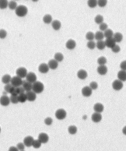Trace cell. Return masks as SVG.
<instances>
[{
    "label": "cell",
    "mask_w": 126,
    "mask_h": 151,
    "mask_svg": "<svg viewBox=\"0 0 126 151\" xmlns=\"http://www.w3.org/2000/svg\"><path fill=\"white\" fill-rule=\"evenodd\" d=\"M15 13H16V14H17V17H23L27 14L28 10H27V6H23V5H20V6H17V9L15 10Z\"/></svg>",
    "instance_id": "1"
},
{
    "label": "cell",
    "mask_w": 126,
    "mask_h": 151,
    "mask_svg": "<svg viewBox=\"0 0 126 151\" xmlns=\"http://www.w3.org/2000/svg\"><path fill=\"white\" fill-rule=\"evenodd\" d=\"M44 89V84L40 81H36L32 84V91L34 92L36 94L42 93Z\"/></svg>",
    "instance_id": "2"
},
{
    "label": "cell",
    "mask_w": 126,
    "mask_h": 151,
    "mask_svg": "<svg viewBox=\"0 0 126 151\" xmlns=\"http://www.w3.org/2000/svg\"><path fill=\"white\" fill-rule=\"evenodd\" d=\"M10 84L14 87L20 86L23 84V79L21 78L18 77L17 76H15L12 77L11 81H10Z\"/></svg>",
    "instance_id": "3"
},
{
    "label": "cell",
    "mask_w": 126,
    "mask_h": 151,
    "mask_svg": "<svg viewBox=\"0 0 126 151\" xmlns=\"http://www.w3.org/2000/svg\"><path fill=\"white\" fill-rule=\"evenodd\" d=\"M16 73H17V76L21 79L24 78L27 76V70L26 68L24 67H20V68H18L16 71Z\"/></svg>",
    "instance_id": "4"
},
{
    "label": "cell",
    "mask_w": 126,
    "mask_h": 151,
    "mask_svg": "<svg viewBox=\"0 0 126 151\" xmlns=\"http://www.w3.org/2000/svg\"><path fill=\"white\" fill-rule=\"evenodd\" d=\"M67 113L64 109H58L55 112V117L58 120H63L66 118Z\"/></svg>",
    "instance_id": "5"
},
{
    "label": "cell",
    "mask_w": 126,
    "mask_h": 151,
    "mask_svg": "<svg viewBox=\"0 0 126 151\" xmlns=\"http://www.w3.org/2000/svg\"><path fill=\"white\" fill-rule=\"evenodd\" d=\"M26 81L30 83H34L37 81V76L34 73H27V75L26 76Z\"/></svg>",
    "instance_id": "6"
},
{
    "label": "cell",
    "mask_w": 126,
    "mask_h": 151,
    "mask_svg": "<svg viewBox=\"0 0 126 151\" xmlns=\"http://www.w3.org/2000/svg\"><path fill=\"white\" fill-rule=\"evenodd\" d=\"M39 141H40L41 143L44 144V143H47V142H48L49 140V136H48V134H46L44 132H42V133H40L38 136V139H37Z\"/></svg>",
    "instance_id": "7"
},
{
    "label": "cell",
    "mask_w": 126,
    "mask_h": 151,
    "mask_svg": "<svg viewBox=\"0 0 126 151\" xmlns=\"http://www.w3.org/2000/svg\"><path fill=\"white\" fill-rule=\"evenodd\" d=\"M10 104V97H7L6 95H3L1 97H0V105L2 106L6 107Z\"/></svg>",
    "instance_id": "8"
},
{
    "label": "cell",
    "mask_w": 126,
    "mask_h": 151,
    "mask_svg": "<svg viewBox=\"0 0 126 151\" xmlns=\"http://www.w3.org/2000/svg\"><path fill=\"white\" fill-rule=\"evenodd\" d=\"M34 139L30 136H26L23 139V143L24 144L25 146H27V147H30V146H32V144H33V142H34Z\"/></svg>",
    "instance_id": "9"
},
{
    "label": "cell",
    "mask_w": 126,
    "mask_h": 151,
    "mask_svg": "<svg viewBox=\"0 0 126 151\" xmlns=\"http://www.w3.org/2000/svg\"><path fill=\"white\" fill-rule=\"evenodd\" d=\"M112 87L115 90H120L123 87V83L121 81L118 80V79H116V80H114L112 83Z\"/></svg>",
    "instance_id": "10"
},
{
    "label": "cell",
    "mask_w": 126,
    "mask_h": 151,
    "mask_svg": "<svg viewBox=\"0 0 126 151\" xmlns=\"http://www.w3.org/2000/svg\"><path fill=\"white\" fill-rule=\"evenodd\" d=\"M26 96H27V100L28 101H34L37 98V95L34 92H33L32 90L29 91V92H26Z\"/></svg>",
    "instance_id": "11"
},
{
    "label": "cell",
    "mask_w": 126,
    "mask_h": 151,
    "mask_svg": "<svg viewBox=\"0 0 126 151\" xmlns=\"http://www.w3.org/2000/svg\"><path fill=\"white\" fill-rule=\"evenodd\" d=\"M105 43V46L107 47H110V48H112V47L116 44V42L114 40L113 37H111V38H107L106 41H104Z\"/></svg>",
    "instance_id": "12"
},
{
    "label": "cell",
    "mask_w": 126,
    "mask_h": 151,
    "mask_svg": "<svg viewBox=\"0 0 126 151\" xmlns=\"http://www.w3.org/2000/svg\"><path fill=\"white\" fill-rule=\"evenodd\" d=\"M82 94L84 97H90L92 94V90L90 88V86H86L82 89Z\"/></svg>",
    "instance_id": "13"
},
{
    "label": "cell",
    "mask_w": 126,
    "mask_h": 151,
    "mask_svg": "<svg viewBox=\"0 0 126 151\" xmlns=\"http://www.w3.org/2000/svg\"><path fill=\"white\" fill-rule=\"evenodd\" d=\"M91 118H92V121L95 123H97V122H100L101 120H102V115H100V113H97V112H94L92 116H91Z\"/></svg>",
    "instance_id": "14"
},
{
    "label": "cell",
    "mask_w": 126,
    "mask_h": 151,
    "mask_svg": "<svg viewBox=\"0 0 126 151\" xmlns=\"http://www.w3.org/2000/svg\"><path fill=\"white\" fill-rule=\"evenodd\" d=\"M38 70L39 72L41 73H47L49 71V68L48 66V64L46 63H42L38 67Z\"/></svg>",
    "instance_id": "15"
},
{
    "label": "cell",
    "mask_w": 126,
    "mask_h": 151,
    "mask_svg": "<svg viewBox=\"0 0 126 151\" xmlns=\"http://www.w3.org/2000/svg\"><path fill=\"white\" fill-rule=\"evenodd\" d=\"M48 66L49 69L54 70V69H56L58 68V62H56L54 59L49 60V62H48Z\"/></svg>",
    "instance_id": "16"
},
{
    "label": "cell",
    "mask_w": 126,
    "mask_h": 151,
    "mask_svg": "<svg viewBox=\"0 0 126 151\" xmlns=\"http://www.w3.org/2000/svg\"><path fill=\"white\" fill-rule=\"evenodd\" d=\"M104 105L102 104H100V103H97V104H95L93 106L94 112H97V113H101L104 111Z\"/></svg>",
    "instance_id": "17"
},
{
    "label": "cell",
    "mask_w": 126,
    "mask_h": 151,
    "mask_svg": "<svg viewBox=\"0 0 126 151\" xmlns=\"http://www.w3.org/2000/svg\"><path fill=\"white\" fill-rule=\"evenodd\" d=\"M23 88L24 89V91L26 92H29L32 90V83H30L26 80L23 81Z\"/></svg>",
    "instance_id": "18"
},
{
    "label": "cell",
    "mask_w": 126,
    "mask_h": 151,
    "mask_svg": "<svg viewBox=\"0 0 126 151\" xmlns=\"http://www.w3.org/2000/svg\"><path fill=\"white\" fill-rule=\"evenodd\" d=\"M66 47H67L68 49H69V50H73V49H74L75 47H76V41H74V40L70 39V40H69V41L66 42Z\"/></svg>",
    "instance_id": "19"
},
{
    "label": "cell",
    "mask_w": 126,
    "mask_h": 151,
    "mask_svg": "<svg viewBox=\"0 0 126 151\" xmlns=\"http://www.w3.org/2000/svg\"><path fill=\"white\" fill-rule=\"evenodd\" d=\"M97 73L101 76L106 75L107 73V67L106 66H99L97 68Z\"/></svg>",
    "instance_id": "20"
},
{
    "label": "cell",
    "mask_w": 126,
    "mask_h": 151,
    "mask_svg": "<svg viewBox=\"0 0 126 151\" xmlns=\"http://www.w3.org/2000/svg\"><path fill=\"white\" fill-rule=\"evenodd\" d=\"M87 76H88L87 73H86V71L84 70V69L79 70L78 73H77V76H78L79 79H85L86 77H87Z\"/></svg>",
    "instance_id": "21"
},
{
    "label": "cell",
    "mask_w": 126,
    "mask_h": 151,
    "mask_svg": "<svg viewBox=\"0 0 126 151\" xmlns=\"http://www.w3.org/2000/svg\"><path fill=\"white\" fill-rule=\"evenodd\" d=\"M117 79L120 81H121L122 83L124 82L126 80V73L125 71H119L118 73H117Z\"/></svg>",
    "instance_id": "22"
},
{
    "label": "cell",
    "mask_w": 126,
    "mask_h": 151,
    "mask_svg": "<svg viewBox=\"0 0 126 151\" xmlns=\"http://www.w3.org/2000/svg\"><path fill=\"white\" fill-rule=\"evenodd\" d=\"M11 79H12V77H11L10 75L6 74V75H4V76L2 77V82H3L5 85L10 84V81H11Z\"/></svg>",
    "instance_id": "23"
},
{
    "label": "cell",
    "mask_w": 126,
    "mask_h": 151,
    "mask_svg": "<svg viewBox=\"0 0 126 151\" xmlns=\"http://www.w3.org/2000/svg\"><path fill=\"white\" fill-rule=\"evenodd\" d=\"M113 38H114V40L115 41L116 43H117V42L118 43V42H121V41H122L123 36H122V34H121V33L117 32V33L114 34V35H113Z\"/></svg>",
    "instance_id": "24"
},
{
    "label": "cell",
    "mask_w": 126,
    "mask_h": 151,
    "mask_svg": "<svg viewBox=\"0 0 126 151\" xmlns=\"http://www.w3.org/2000/svg\"><path fill=\"white\" fill-rule=\"evenodd\" d=\"M51 26H52V27H53L54 30H58L61 28V22L60 21H58V20H54V21L51 22Z\"/></svg>",
    "instance_id": "25"
},
{
    "label": "cell",
    "mask_w": 126,
    "mask_h": 151,
    "mask_svg": "<svg viewBox=\"0 0 126 151\" xmlns=\"http://www.w3.org/2000/svg\"><path fill=\"white\" fill-rule=\"evenodd\" d=\"M104 33L101 32V31H97L96 34H94V38L97 40V41H103L104 39Z\"/></svg>",
    "instance_id": "26"
},
{
    "label": "cell",
    "mask_w": 126,
    "mask_h": 151,
    "mask_svg": "<svg viewBox=\"0 0 126 151\" xmlns=\"http://www.w3.org/2000/svg\"><path fill=\"white\" fill-rule=\"evenodd\" d=\"M10 100V103H13V104H17V103L19 102V100H18V95L16 93H12Z\"/></svg>",
    "instance_id": "27"
},
{
    "label": "cell",
    "mask_w": 126,
    "mask_h": 151,
    "mask_svg": "<svg viewBox=\"0 0 126 151\" xmlns=\"http://www.w3.org/2000/svg\"><path fill=\"white\" fill-rule=\"evenodd\" d=\"M113 35H114V32H113V30H111V29H107L104 33V37H105L106 38L113 37Z\"/></svg>",
    "instance_id": "28"
},
{
    "label": "cell",
    "mask_w": 126,
    "mask_h": 151,
    "mask_svg": "<svg viewBox=\"0 0 126 151\" xmlns=\"http://www.w3.org/2000/svg\"><path fill=\"white\" fill-rule=\"evenodd\" d=\"M43 21L44 23H47V24H49V23H51L52 20V17L49 14H47L45 15L44 17H43Z\"/></svg>",
    "instance_id": "29"
},
{
    "label": "cell",
    "mask_w": 126,
    "mask_h": 151,
    "mask_svg": "<svg viewBox=\"0 0 126 151\" xmlns=\"http://www.w3.org/2000/svg\"><path fill=\"white\" fill-rule=\"evenodd\" d=\"M107 62V59L104 56L99 57L98 59H97V63H98L100 66H105Z\"/></svg>",
    "instance_id": "30"
},
{
    "label": "cell",
    "mask_w": 126,
    "mask_h": 151,
    "mask_svg": "<svg viewBox=\"0 0 126 151\" xmlns=\"http://www.w3.org/2000/svg\"><path fill=\"white\" fill-rule=\"evenodd\" d=\"M96 47L99 50H104L106 46H105V43L104 41H99L96 43Z\"/></svg>",
    "instance_id": "31"
},
{
    "label": "cell",
    "mask_w": 126,
    "mask_h": 151,
    "mask_svg": "<svg viewBox=\"0 0 126 151\" xmlns=\"http://www.w3.org/2000/svg\"><path fill=\"white\" fill-rule=\"evenodd\" d=\"M54 60H55L56 62H61L63 59H64V56H63V55L61 53H56L55 55H54Z\"/></svg>",
    "instance_id": "32"
},
{
    "label": "cell",
    "mask_w": 126,
    "mask_h": 151,
    "mask_svg": "<svg viewBox=\"0 0 126 151\" xmlns=\"http://www.w3.org/2000/svg\"><path fill=\"white\" fill-rule=\"evenodd\" d=\"M8 7L12 10H15L17 7V3L16 1H10V2H9V3H8Z\"/></svg>",
    "instance_id": "33"
},
{
    "label": "cell",
    "mask_w": 126,
    "mask_h": 151,
    "mask_svg": "<svg viewBox=\"0 0 126 151\" xmlns=\"http://www.w3.org/2000/svg\"><path fill=\"white\" fill-rule=\"evenodd\" d=\"M18 100L19 102L20 103H24L26 102L27 100V96H26V93H21V94H19L18 95Z\"/></svg>",
    "instance_id": "34"
},
{
    "label": "cell",
    "mask_w": 126,
    "mask_h": 151,
    "mask_svg": "<svg viewBox=\"0 0 126 151\" xmlns=\"http://www.w3.org/2000/svg\"><path fill=\"white\" fill-rule=\"evenodd\" d=\"M68 131L71 135H75L77 132V127L75 125H70L68 129Z\"/></svg>",
    "instance_id": "35"
},
{
    "label": "cell",
    "mask_w": 126,
    "mask_h": 151,
    "mask_svg": "<svg viewBox=\"0 0 126 151\" xmlns=\"http://www.w3.org/2000/svg\"><path fill=\"white\" fill-rule=\"evenodd\" d=\"M87 5L90 8H95L97 6V0H89L87 1Z\"/></svg>",
    "instance_id": "36"
},
{
    "label": "cell",
    "mask_w": 126,
    "mask_h": 151,
    "mask_svg": "<svg viewBox=\"0 0 126 151\" xmlns=\"http://www.w3.org/2000/svg\"><path fill=\"white\" fill-rule=\"evenodd\" d=\"M95 22L97 24H101L102 23H104V17L101 15H97L95 17Z\"/></svg>",
    "instance_id": "37"
},
{
    "label": "cell",
    "mask_w": 126,
    "mask_h": 151,
    "mask_svg": "<svg viewBox=\"0 0 126 151\" xmlns=\"http://www.w3.org/2000/svg\"><path fill=\"white\" fill-rule=\"evenodd\" d=\"M41 142L39 141L38 139H34V142H33V144H32V146L35 149H39L41 146Z\"/></svg>",
    "instance_id": "38"
},
{
    "label": "cell",
    "mask_w": 126,
    "mask_h": 151,
    "mask_svg": "<svg viewBox=\"0 0 126 151\" xmlns=\"http://www.w3.org/2000/svg\"><path fill=\"white\" fill-rule=\"evenodd\" d=\"M86 38L89 41H93L94 39V34L93 32H91V31H89V32H87L86 34Z\"/></svg>",
    "instance_id": "39"
},
{
    "label": "cell",
    "mask_w": 126,
    "mask_h": 151,
    "mask_svg": "<svg viewBox=\"0 0 126 151\" xmlns=\"http://www.w3.org/2000/svg\"><path fill=\"white\" fill-rule=\"evenodd\" d=\"M8 3H9V2L6 1V0H0V9H6L8 6Z\"/></svg>",
    "instance_id": "40"
},
{
    "label": "cell",
    "mask_w": 126,
    "mask_h": 151,
    "mask_svg": "<svg viewBox=\"0 0 126 151\" xmlns=\"http://www.w3.org/2000/svg\"><path fill=\"white\" fill-rule=\"evenodd\" d=\"M15 93H17V95L21 94L24 93V89L23 88V86H18V87H16L15 88Z\"/></svg>",
    "instance_id": "41"
},
{
    "label": "cell",
    "mask_w": 126,
    "mask_h": 151,
    "mask_svg": "<svg viewBox=\"0 0 126 151\" xmlns=\"http://www.w3.org/2000/svg\"><path fill=\"white\" fill-rule=\"evenodd\" d=\"M87 47L88 48H90V49H91V50H93V49H94L96 47V43L94 42L93 41H88V43H87Z\"/></svg>",
    "instance_id": "42"
},
{
    "label": "cell",
    "mask_w": 126,
    "mask_h": 151,
    "mask_svg": "<svg viewBox=\"0 0 126 151\" xmlns=\"http://www.w3.org/2000/svg\"><path fill=\"white\" fill-rule=\"evenodd\" d=\"M90 88L93 90H97V87H98V84H97V82H95V81H93V82H91L90 83Z\"/></svg>",
    "instance_id": "43"
},
{
    "label": "cell",
    "mask_w": 126,
    "mask_h": 151,
    "mask_svg": "<svg viewBox=\"0 0 126 151\" xmlns=\"http://www.w3.org/2000/svg\"><path fill=\"white\" fill-rule=\"evenodd\" d=\"M107 27H108V26H107V23H102L101 24H100V30L101 32H102V31H105L107 29H108Z\"/></svg>",
    "instance_id": "44"
},
{
    "label": "cell",
    "mask_w": 126,
    "mask_h": 151,
    "mask_svg": "<svg viewBox=\"0 0 126 151\" xmlns=\"http://www.w3.org/2000/svg\"><path fill=\"white\" fill-rule=\"evenodd\" d=\"M6 36H7L6 30H5L4 29L0 30V38H1V39H4V38H6Z\"/></svg>",
    "instance_id": "45"
},
{
    "label": "cell",
    "mask_w": 126,
    "mask_h": 151,
    "mask_svg": "<svg viewBox=\"0 0 126 151\" xmlns=\"http://www.w3.org/2000/svg\"><path fill=\"white\" fill-rule=\"evenodd\" d=\"M52 122H53V119L50 117H48L44 119V123L47 125H51L52 124Z\"/></svg>",
    "instance_id": "46"
},
{
    "label": "cell",
    "mask_w": 126,
    "mask_h": 151,
    "mask_svg": "<svg viewBox=\"0 0 126 151\" xmlns=\"http://www.w3.org/2000/svg\"><path fill=\"white\" fill-rule=\"evenodd\" d=\"M107 0H99V1H97V5H99V6L100 7H104L107 5Z\"/></svg>",
    "instance_id": "47"
},
{
    "label": "cell",
    "mask_w": 126,
    "mask_h": 151,
    "mask_svg": "<svg viewBox=\"0 0 126 151\" xmlns=\"http://www.w3.org/2000/svg\"><path fill=\"white\" fill-rule=\"evenodd\" d=\"M111 49H112V52H114V53H118V52L121 51V47H120V46H118L117 44H115Z\"/></svg>",
    "instance_id": "48"
},
{
    "label": "cell",
    "mask_w": 126,
    "mask_h": 151,
    "mask_svg": "<svg viewBox=\"0 0 126 151\" xmlns=\"http://www.w3.org/2000/svg\"><path fill=\"white\" fill-rule=\"evenodd\" d=\"M16 147L18 149V150L21 151V150H24L25 146H24V144L23 143V142H19V143L17 145V146H16Z\"/></svg>",
    "instance_id": "49"
},
{
    "label": "cell",
    "mask_w": 126,
    "mask_h": 151,
    "mask_svg": "<svg viewBox=\"0 0 126 151\" xmlns=\"http://www.w3.org/2000/svg\"><path fill=\"white\" fill-rule=\"evenodd\" d=\"M11 86H12V85H11L10 83V84L5 85V87H4L5 91H6V93H9V92H10V88H11Z\"/></svg>",
    "instance_id": "50"
},
{
    "label": "cell",
    "mask_w": 126,
    "mask_h": 151,
    "mask_svg": "<svg viewBox=\"0 0 126 151\" xmlns=\"http://www.w3.org/2000/svg\"><path fill=\"white\" fill-rule=\"evenodd\" d=\"M120 67H121V70H123V71H125V70H126V62H125V61L121 62Z\"/></svg>",
    "instance_id": "51"
},
{
    "label": "cell",
    "mask_w": 126,
    "mask_h": 151,
    "mask_svg": "<svg viewBox=\"0 0 126 151\" xmlns=\"http://www.w3.org/2000/svg\"><path fill=\"white\" fill-rule=\"evenodd\" d=\"M9 151H19V150L16 146H11V147H10Z\"/></svg>",
    "instance_id": "52"
},
{
    "label": "cell",
    "mask_w": 126,
    "mask_h": 151,
    "mask_svg": "<svg viewBox=\"0 0 126 151\" xmlns=\"http://www.w3.org/2000/svg\"><path fill=\"white\" fill-rule=\"evenodd\" d=\"M123 132H124V134H126L125 133V127H124V129H123Z\"/></svg>",
    "instance_id": "53"
},
{
    "label": "cell",
    "mask_w": 126,
    "mask_h": 151,
    "mask_svg": "<svg viewBox=\"0 0 126 151\" xmlns=\"http://www.w3.org/2000/svg\"><path fill=\"white\" fill-rule=\"evenodd\" d=\"M83 118H84V119H85V118H87V116H84Z\"/></svg>",
    "instance_id": "54"
},
{
    "label": "cell",
    "mask_w": 126,
    "mask_h": 151,
    "mask_svg": "<svg viewBox=\"0 0 126 151\" xmlns=\"http://www.w3.org/2000/svg\"><path fill=\"white\" fill-rule=\"evenodd\" d=\"M0 132H1V127H0Z\"/></svg>",
    "instance_id": "55"
},
{
    "label": "cell",
    "mask_w": 126,
    "mask_h": 151,
    "mask_svg": "<svg viewBox=\"0 0 126 151\" xmlns=\"http://www.w3.org/2000/svg\"><path fill=\"white\" fill-rule=\"evenodd\" d=\"M21 151H25V150H21Z\"/></svg>",
    "instance_id": "56"
}]
</instances>
